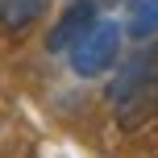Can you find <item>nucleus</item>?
Segmentation results:
<instances>
[{"label":"nucleus","instance_id":"1","mask_svg":"<svg viewBox=\"0 0 158 158\" xmlns=\"http://www.w3.org/2000/svg\"><path fill=\"white\" fill-rule=\"evenodd\" d=\"M121 46H125V29H121L117 17H96L92 29L75 42V50L67 54L71 71L79 79H96V75H108L121 58Z\"/></svg>","mask_w":158,"mask_h":158},{"label":"nucleus","instance_id":"5","mask_svg":"<svg viewBox=\"0 0 158 158\" xmlns=\"http://www.w3.org/2000/svg\"><path fill=\"white\" fill-rule=\"evenodd\" d=\"M46 8H50V0H0V25L8 33H21L33 21H42Z\"/></svg>","mask_w":158,"mask_h":158},{"label":"nucleus","instance_id":"3","mask_svg":"<svg viewBox=\"0 0 158 158\" xmlns=\"http://www.w3.org/2000/svg\"><path fill=\"white\" fill-rule=\"evenodd\" d=\"M96 17H100V8H96L92 0H71V4L58 13V21L50 25V33H46V50H50V54H71L75 42L92 29Z\"/></svg>","mask_w":158,"mask_h":158},{"label":"nucleus","instance_id":"6","mask_svg":"<svg viewBox=\"0 0 158 158\" xmlns=\"http://www.w3.org/2000/svg\"><path fill=\"white\" fill-rule=\"evenodd\" d=\"M92 4H96V8H100V4H117V0H92Z\"/></svg>","mask_w":158,"mask_h":158},{"label":"nucleus","instance_id":"2","mask_svg":"<svg viewBox=\"0 0 158 158\" xmlns=\"http://www.w3.org/2000/svg\"><path fill=\"white\" fill-rule=\"evenodd\" d=\"M150 87H158V42L133 50L129 58H117V75H112L108 100L117 108H133Z\"/></svg>","mask_w":158,"mask_h":158},{"label":"nucleus","instance_id":"4","mask_svg":"<svg viewBox=\"0 0 158 158\" xmlns=\"http://www.w3.org/2000/svg\"><path fill=\"white\" fill-rule=\"evenodd\" d=\"M125 38L133 42H154L158 38V0H125Z\"/></svg>","mask_w":158,"mask_h":158}]
</instances>
